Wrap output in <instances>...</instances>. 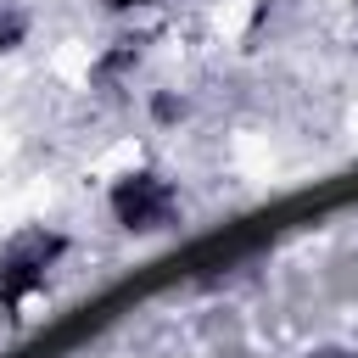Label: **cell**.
<instances>
[{
	"mask_svg": "<svg viewBox=\"0 0 358 358\" xmlns=\"http://www.w3.org/2000/svg\"><path fill=\"white\" fill-rule=\"evenodd\" d=\"M22 34H28V17H22L17 6H0V50L22 45Z\"/></svg>",
	"mask_w": 358,
	"mask_h": 358,
	"instance_id": "cell-3",
	"label": "cell"
},
{
	"mask_svg": "<svg viewBox=\"0 0 358 358\" xmlns=\"http://www.w3.org/2000/svg\"><path fill=\"white\" fill-rule=\"evenodd\" d=\"M319 358H347V352H319Z\"/></svg>",
	"mask_w": 358,
	"mask_h": 358,
	"instance_id": "cell-4",
	"label": "cell"
},
{
	"mask_svg": "<svg viewBox=\"0 0 358 358\" xmlns=\"http://www.w3.org/2000/svg\"><path fill=\"white\" fill-rule=\"evenodd\" d=\"M112 213H117V224H129V229H157V224L173 213V190H168L157 173H129V179H117V190H112Z\"/></svg>",
	"mask_w": 358,
	"mask_h": 358,
	"instance_id": "cell-1",
	"label": "cell"
},
{
	"mask_svg": "<svg viewBox=\"0 0 358 358\" xmlns=\"http://www.w3.org/2000/svg\"><path fill=\"white\" fill-rule=\"evenodd\" d=\"M112 6H140V0H112Z\"/></svg>",
	"mask_w": 358,
	"mask_h": 358,
	"instance_id": "cell-5",
	"label": "cell"
},
{
	"mask_svg": "<svg viewBox=\"0 0 358 358\" xmlns=\"http://www.w3.org/2000/svg\"><path fill=\"white\" fill-rule=\"evenodd\" d=\"M50 252H56L50 235H28V241H17V246L6 252V263H0V291H6V296H22V291L39 280V268L50 263Z\"/></svg>",
	"mask_w": 358,
	"mask_h": 358,
	"instance_id": "cell-2",
	"label": "cell"
}]
</instances>
